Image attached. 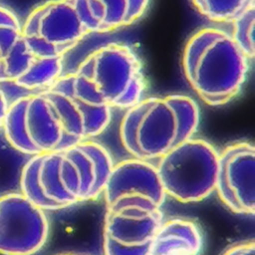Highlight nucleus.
Masks as SVG:
<instances>
[{
    "label": "nucleus",
    "mask_w": 255,
    "mask_h": 255,
    "mask_svg": "<svg viewBox=\"0 0 255 255\" xmlns=\"http://www.w3.org/2000/svg\"><path fill=\"white\" fill-rule=\"evenodd\" d=\"M111 118L112 109L90 97L72 72L45 90L14 100L2 127L10 145L32 156L91 139L107 128Z\"/></svg>",
    "instance_id": "nucleus-1"
},
{
    "label": "nucleus",
    "mask_w": 255,
    "mask_h": 255,
    "mask_svg": "<svg viewBox=\"0 0 255 255\" xmlns=\"http://www.w3.org/2000/svg\"><path fill=\"white\" fill-rule=\"evenodd\" d=\"M103 196L105 255H148L152 238L163 221L165 193L155 165L137 158L114 166Z\"/></svg>",
    "instance_id": "nucleus-2"
},
{
    "label": "nucleus",
    "mask_w": 255,
    "mask_h": 255,
    "mask_svg": "<svg viewBox=\"0 0 255 255\" xmlns=\"http://www.w3.org/2000/svg\"><path fill=\"white\" fill-rule=\"evenodd\" d=\"M113 166L103 144L83 140L32 155L21 172V192L45 211L61 210L103 195Z\"/></svg>",
    "instance_id": "nucleus-3"
},
{
    "label": "nucleus",
    "mask_w": 255,
    "mask_h": 255,
    "mask_svg": "<svg viewBox=\"0 0 255 255\" xmlns=\"http://www.w3.org/2000/svg\"><path fill=\"white\" fill-rule=\"evenodd\" d=\"M199 120V108L188 96L142 98L125 113L120 140L133 158L151 161L192 137Z\"/></svg>",
    "instance_id": "nucleus-4"
},
{
    "label": "nucleus",
    "mask_w": 255,
    "mask_h": 255,
    "mask_svg": "<svg viewBox=\"0 0 255 255\" xmlns=\"http://www.w3.org/2000/svg\"><path fill=\"white\" fill-rule=\"evenodd\" d=\"M249 61L230 33L208 27L195 32L187 41L182 70L199 99L208 106L219 107L241 92Z\"/></svg>",
    "instance_id": "nucleus-5"
},
{
    "label": "nucleus",
    "mask_w": 255,
    "mask_h": 255,
    "mask_svg": "<svg viewBox=\"0 0 255 255\" xmlns=\"http://www.w3.org/2000/svg\"><path fill=\"white\" fill-rule=\"evenodd\" d=\"M75 72L91 96L111 109L128 110L143 98L142 65L128 45L109 43L96 49Z\"/></svg>",
    "instance_id": "nucleus-6"
},
{
    "label": "nucleus",
    "mask_w": 255,
    "mask_h": 255,
    "mask_svg": "<svg viewBox=\"0 0 255 255\" xmlns=\"http://www.w3.org/2000/svg\"><path fill=\"white\" fill-rule=\"evenodd\" d=\"M166 196L181 203H197L215 191L218 151L203 138L190 137L154 164Z\"/></svg>",
    "instance_id": "nucleus-7"
},
{
    "label": "nucleus",
    "mask_w": 255,
    "mask_h": 255,
    "mask_svg": "<svg viewBox=\"0 0 255 255\" xmlns=\"http://www.w3.org/2000/svg\"><path fill=\"white\" fill-rule=\"evenodd\" d=\"M49 235L46 211L22 192L0 196V255H34Z\"/></svg>",
    "instance_id": "nucleus-8"
},
{
    "label": "nucleus",
    "mask_w": 255,
    "mask_h": 255,
    "mask_svg": "<svg viewBox=\"0 0 255 255\" xmlns=\"http://www.w3.org/2000/svg\"><path fill=\"white\" fill-rule=\"evenodd\" d=\"M215 192L233 213L253 215L255 211V147L236 141L218 152Z\"/></svg>",
    "instance_id": "nucleus-9"
},
{
    "label": "nucleus",
    "mask_w": 255,
    "mask_h": 255,
    "mask_svg": "<svg viewBox=\"0 0 255 255\" xmlns=\"http://www.w3.org/2000/svg\"><path fill=\"white\" fill-rule=\"evenodd\" d=\"M88 34L72 0H51L40 5L29 14L22 27L23 36L40 37L62 56Z\"/></svg>",
    "instance_id": "nucleus-10"
},
{
    "label": "nucleus",
    "mask_w": 255,
    "mask_h": 255,
    "mask_svg": "<svg viewBox=\"0 0 255 255\" xmlns=\"http://www.w3.org/2000/svg\"><path fill=\"white\" fill-rule=\"evenodd\" d=\"M89 33H107L136 22L149 0H72Z\"/></svg>",
    "instance_id": "nucleus-11"
},
{
    "label": "nucleus",
    "mask_w": 255,
    "mask_h": 255,
    "mask_svg": "<svg viewBox=\"0 0 255 255\" xmlns=\"http://www.w3.org/2000/svg\"><path fill=\"white\" fill-rule=\"evenodd\" d=\"M202 236L195 222L174 217L162 221L156 230L148 255H198Z\"/></svg>",
    "instance_id": "nucleus-12"
},
{
    "label": "nucleus",
    "mask_w": 255,
    "mask_h": 255,
    "mask_svg": "<svg viewBox=\"0 0 255 255\" xmlns=\"http://www.w3.org/2000/svg\"><path fill=\"white\" fill-rule=\"evenodd\" d=\"M191 3L203 17L218 23H232L254 7V0H191Z\"/></svg>",
    "instance_id": "nucleus-13"
},
{
    "label": "nucleus",
    "mask_w": 255,
    "mask_h": 255,
    "mask_svg": "<svg viewBox=\"0 0 255 255\" xmlns=\"http://www.w3.org/2000/svg\"><path fill=\"white\" fill-rule=\"evenodd\" d=\"M36 57L29 50L21 35L1 62L0 82L14 83L17 81L28 70Z\"/></svg>",
    "instance_id": "nucleus-14"
},
{
    "label": "nucleus",
    "mask_w": 255,
    "mask_h": 255,
    "mask_svg": "<svg viewBox=\"0 0 255 255\" xmlns=\"http://www.w3.org/2000/svg\"><path fill=\"white\" fill-rule=\"evenodd\" d=\"M255 22V7L248 9L232 22L231 36L235 43L249 60L254 58L253 30Z\"/></svg>",
    "instance_id": "nucleus-15"
},
{
    "label": "nucleus",
    "mask_w": 255,
    "mask_h": 255,
    "mask_svg": "<svg viewBox=\"0 0 255 255\" xmlns=\"http://www.w3.org/2000/svg\"><path fill=\"white\" fill-rule=\"evenodd\" d=\"M222 255H255L254 240H246L231 245Z\"/></svg>",
    "instance_id": "nucleus-16"
},
{
    "label": "nucleus",
    "mask_w": 255,
    "mask_h": 255,
    "mask_svg": "<svg viewBox=\"0 0 255 255\" xmlns=\"http://www.w3.org/2000/svg\"><path fill=\"white\" fill-rule=\"evenodd\" d=\"M0 25L21 26L16 15L7 8L0 6Z\"/></svg>",
    "instance_id": "nucleus-17"
},
{
    "label": "nucleus",
    "mask_w": 255,
    "mask_h": 255,
    "mask_svg": "<svg viewBox=\"0 0 255 255\" xmlns=\"http://www.w3.org/2000/svg\"><path fill=\"white\" fill-rule=\"evenodd\" d=\"M8 101H7V98L4 94V92L0 89V127H2L3 125V121H4V118H5V115H6V112L8 110Z\"/></svg>",
    "instance_id": "nucleus-18"
},
{
    "label": "nucleus",
    "mask_w": 255,
    "mask_h": 255,
    "mask_svg": "<svg viewBox=\"0 0 255 255\" xmlns=\"http://www.w3.org/2000/svg\"><path fill=\"white\" fill-rule=\"evenodd\" d=\"M58 255H84V254H79V253H63V254H58Z\"/></svg>",
    "instance_id": "nucleus-19"
}]
</instances>
